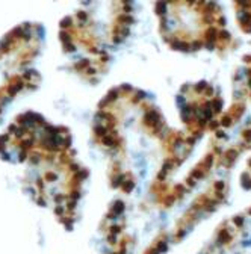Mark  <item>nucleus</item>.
<instances>
[]
</instances>
